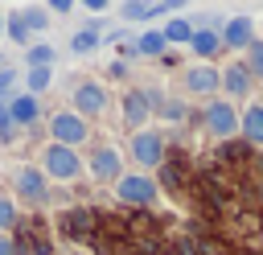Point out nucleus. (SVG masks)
I'll use <instances>...</instances> for the list:
<instances>
[{"label":"nucleus","instance_id":"f257e3e1","mask_svg":"<svg viewBox=\"0 0 263 255\" xmlns=\"http://www.w3.org/2000/svg\"><path fill=\"white\" fill-rule=\"evenodd\" d=\"M41 173L53 177V181H74V177H82V160H78L74 148H66V144H49L45 156H41Z\"/></svg>","mask_w":263,"mask_h":255},{"label":"nucleus","instance_id":"f03ea898","mask_svg":"<svg viewBox=\"0 0 263 255\" xmlns=\"http://www.w3.org/2000/svg\"><path fill=\"white\" fill-rule=\"evenodd\" d=\"M86 119L82 115H74V111H58L53 119H49V136H53V144H66V148H78L82 140H86Z\"/></svg>","mask_w":263,"mask_h":255},{"label":"nucleus","instance_id":"7ed1b4c3","mask_svg":"<svg viewBox=\"0 0 263 255\" xmlns=\"http://www.w3.org/2000/svg\"><path fill=\"white\" fill-rule=\"evenodd\" d=\"M115 197H119L123 206H148V202L156 197V185H152V177H144V173H123V177L115 181Z\"/></svg>","mask_w":263,"mask_h":255},{"label":"nucleus","instance_id":"20e7f679","mask_svg":"<svg viewBox=\"0 0 263 255\" xmlns=\"http://www.w3.org/2000/svg\"><path fill=\"white\" fill-rule=\"evenodd\" d=\"M132 160L144 165V169L160 165V160H164V136H160V132H148V128L132 132Z\"/></svg>","mask_w":263,"mask_h":255},{"label":"nucleus","instance_id":"39448f33","mask_svg":"<svg viewBox=\"0 0 263 255\" xmlns=\"http://www.w3.org/2000/svg\"><path fill=\"white\" fill-rule=\"evenodd\" d=\"M205 128H210V136H218V140H230V136L238 132V111L230 107V99H214V103L205 107Z\"/></svg>","mask_w":263,"mask_h":255},{"label":"nucleus","instance_id":"423d86ee","mask_svg":"<svg viewBox=\"0 0 263 255\" xmlns=\"http://www.w3.org/2000/svg\"><path fill=\"white\" fill-rule=\"evenodd\" d=\"M107 111V90L99 82H78L74 86V115H103Z\"/></svg>","mask_w":263,"mask_h":255},{"label":"nucleus","instance_id":"0eeeda50","mask_svg":"<svg viewBox=\"0 0 263 255\" xmlns=\"http://www.w3.org/2000/svg\"><path fill=\"white\" fill-rule=\"evenodd\" d=\"M16 193L29 197V202H45L49 197V177L37 165H21L16 169Z\"/></svg>","mask_w":263,"mask_h":255},{"label":"nucleus","instance_id":"6e6552de","mask_svg":"<svg viewBox=\"0 0 263 255\" xmlns=\"http://www.w3.org/2000/svg\"><path fill=\"white\" fill-rule=\"evenodd\" d=\"M90 173H95V181H119V177H123V156H119L111 144H103V148H95V156H90Z\"/></svg>","mask_w":263,"mask_h":255},{"label":"nucleus","instance_id":"1a4fd4ad","mask_svg":"<svg viewBox=\"0 0 263 255\" xmlns=\"http://www.w3.org/2000/svg\"><path fill=\"white\" fill-rule=\"evenodd\" d=\"M218 37H222L226 49H247V45L255 41V21H251V16H230Z\"/></svg>","mask_w":263,"mask_h":255},{"label":"nucleus","instance_id":"9d476101","mask_svg":"<svg viewBox=\"0 0 263 255\" xmlns=\"http://www.w3.org/2000/svg\"><path fill=\"white\" fill-rule=\"evenodd\" d=\"M251 82H255V78H251V70H247L242 62H234V66H226V70L218 74V86H222L230 99H247V95H251Z\"/></svg>","mask_w":263,"mask_h":255},{"label":"nucleus","instance_id":"9b49d317","mask_svg":"<svg viewBox=\"0 0 263 255\" xmlns=\"http://www.w3.org/2000/svg\"><path fill=\"white\" fill-rule=\"evenodd\" d=\"M148 115H152L148 90H127V95H123V123H127L132 132H140V128L148 123Z\"/></svg>","mask_w":263,"mask_h":255},{"label":"nucleus","instance_id":"f8f14e48","mask_svg":"<svg viewBox=\"0 0 263 255\" xmlns=\"http://www.w3.org/2000/svg\"><path fill=\"white\" fill-rule=\"evenodd\" d=\"M185 90H193V95H214V90H218V70L205 66V62L189 66V70H185Z\"/></svg>","mask_w":263,"mask_h":255},{"label":"nucleus","instance_id":"ddd939ff","mask_svg":"<svg viewBox=\"0 0 263 255\" xmlns=\"http://www.w3.org/2000/svg\"><path fill=\"white\" fill-rule=\"evenodd\" d=\"M8 103V115H12V128H25V123H33L37 119V95H8L4 99Z\"/></svg>","mask_w":263,"mask_h":255},{"label":"nucleus","instance_id":"4468645a","mask_svg":"<svg viewBox=\"0 0 263 255\" xmlns=\"http://www.w3.org/2000/svg\"><path fill=\"white\" fill-rule=\"evenodd\" d=\"M238 132H242L251 144H263V103H251V107L238 115Z\"/></svg>","mask_w":263,"mask_h":255},{"label":"nucleus","instance_id":"2eb2a0df","mask_svg":"<svg viewBox=\"0 0 263 255\" xmlns=\"http://www.w3.org/2000/svg\"><path fill=\"white\" fill-rule=\"evenodd\" d=\"M189 49L205 62V58H214L218 49H222V37L214 33V29H193V37H189Z\"/></svg>","mask_w":263,"mask_h":255},{"label":"nucleus","instance_id":"dca6fc26","mask_svg":"<svg viewBox=\"0 0 263 255\" xmlns=\"http://www.w3.org/2000/svg\"><path fill=\"white\" fill-rule=\"evenodd\" d=\"M164 45H189V37H193V25L185 21V16H173V21H164Z\"/></svg>","mask_w":263,"mask_h":255},{"label":"nucleus","instance_id":"f3484780","mask_svg":"<svg viewBox=\"0 0 263 255\" xmlns=\"http://www.w3.org/2000/svg\"><path fill=\"white\" fill-rule=\"evenodd\" d=\"M99 45H103L99 25H86V29H78V33L70 37V49H74V53H90V49H99Z\"/></svg>","mask_w":263,"mask_h":255},{"label":"nucleus","instance_id":"a211bd4d","mask_svg":"<svg viewBox=\"0 0 263 255\" xmlns=\"http://www.w3.org/2000/svg\"><path fill=\"white\" fill-rule=\"evenodd\" d=\"M132 49L144 53V58H156V53H164V33H160V29H148V33H140V41H136Z\"/></svg>","mask_w":263,"mask_h":255},{"label":"nucleus","instance_id":"6ab92c4d","mask_svg":"<svg viewBox=\"0 0 263 255\" xmlns=\"http://www.w3.org/2000/svg\"><path fill=\"white\" fill-rule=\"evenodd\" d=\"M49 82H53V70L49 66H29V74H25V95H41V90H49Z\"/></svg>","mask_w":263,"mask_h":255},{"label":"nucleus","instance_id":"aec40b11","mask_svg":"<svg viewBox=\"0 0 263 255\" xmlns=\"http://www.w3.org/2000/svg\"><path fill=\"white\" fill-rule=\"evenodd\" d=\"M148 16H160L156 0H127L123 4V21H148Z\"/></svg>","mask_w":263,"mask_h":255},{"label":"nucleus","instance_id":"412c9836","mask_svg":"<svg viewBox=\"0 0 263 255\" xmlns=\"http://www.w3.org/2000/svg\"><path fill=\"white\" fill-rule=\"evenodd\" d=\"M152 111H156V115H164L168 123L185 119V103H181V99H156V103H152Z\"/></svg>","mask_w":263,"mask_h":255},{"label":"nucleus","instance_id":"4be33fe9","mask_svg":"<svg viewBox=\"0 0 263 255\" xmlns=\"http://www.w3.org/2000/svg\"><path fill=\"white\" fill-rule=\"evenodd\" d=\"M242 66L251 70V78H263V41H259V37L247 45V62H242Z\"/></svg>","mask_w":263,"mask_h":255},{"label":"nucleus","instance_id":"5701e85b","mask_svg":"<svg viewBox=\"0 0 263 255\" xmlns=\"http://www.w3.org/2000/svg\"><path fill=\"white\" fill-rule=\"evenodd\" d=\"M21 16H25L29 33H45V29H49V12H45V8H21Z\"/></svg>","mask_w":263,"mask_h":255},{"label":"nucleus","instance_id":"b1692460","mask_svg":"<svg viewBox=\"0 0 263 255\" xmlns=\"http://www.w3.org/2000/svg\"><path fill=\"white\" fill-rule=\"evenodd\" d=\"M53 58H58V49H53V45H45V41L29 45V66H53Z\"/></svg>","mask_w":263,"mask_h":255},{"label":"nucleus","instance_id":"393cba45","mask_svg":"<svg viewBox=\"0 0 263 255\" xmlns=\"http://www.w3.org/2000/svg\"><path fill=\"white\" fill-rule=\"evenodd\" d=\"M4 33H8L12 41H29V25H25V16H21V12L4 16Z\"/></svg>","mask_w":263,"mask_h":255},{"label":"nucleus","instance_id":"a878e982","mask_svg":"<svg viewBox=\"0 0 263 255\" xmlns=\"http://www.w3.org/2000/svg\"><path fill=\"white\" fill-rule=\"evenodd\" d=\"M66 226H70V234H86L90 214H86V210H78V214H70V218H66Z\"/></svg>","mask_w":263,"mask_h":255},{"label":"nucleus","instance_id":"bb28decb","mask_svg":"<svg viewBox=\"0 0 263 255\" xmlns=\"http://www.w3.org/2000/svg\"><path fill=\"white\" fill-rule=\"evenodd\" d=\"M16 222V206H12V197H0V230H8Z\"/></svg>","mask_w":263,"mask_h":255},{"label":"nucleus","instance_id":"cd10ccee","mask_svg":"<svg viewBox=\"0 0 263 255\" xmlns=\"http://www.w3.org/2000/svg\"><path fill=\"white\" fill-rule=\"evenodd\" d=\"M12 82H16V70H0V99H8V90H12Z\"/></svg>","mask_w":263,"mask_h":255},{"label":"nucleus","instance_id":"c85d7f7f","mask_svg":"<svg viewBox=\"0 0 263 255\" xmlns=\"http://www.w3.org/2000/svg\"><path fill=\"white\" fill-rule=\"evenodd\" d=\"M0 136H12V115H8V103L0 99Z\"/></svg>","mask_w":263,"mask_h":255},{"label":"nucleus","instance_id":"c756f323","mask_svg":"<svg viewBox=\"0 0 263 255\" xmlns=\"http://www.w3.org/2000/svg\"><path fill=\"white\" fill-rule=\"evenodd\" d=\"M74 0H45V12H70Z\"/></svg>","mask_w":263,"mask_h":255},{"label":"nucleus","instance_id":"7c9ffc66","mask_svg":"<svg viewBox=\"0 0 263 255\" xmlns=\"http://www.w3.org/2000/svg\"><path fill=\"white\" fill-rule=\"evenodd\" d=\"M74 4H82V8H90V12H107V8H111V0H74Z\"/></svg>","mask_w":263,"mask_h":255},{"label":"nucleus","instance_id":"2f4dec72","mask_svg":"<svg viewBox=\"0 0 263 255\" xmlns=\"http://www.w3.org/2000/svg\"><path fill=\"white\" fill-rule=\"evenodd\" d=\"M189 0H156V12H173V8H185Z\"/></svg>","mask_w":263,"mask_h":255},{"label":"nucleus","instance_id":"473e14b6","mask_svg":"<svg viewBox=\"0 0 263 255\" xmlns=\"http://www.w3.org/2000/svg\"><path fill=\"white\" fill-rule=\"evenodd\" d=\"M0 255H16V247H12V243H8L4 234H0Z\"/></svg>","mask_w":263,"mask_h":255},{"label":"nucleus","instance_id":"72a5a7b5","mask_svg":"<svg viewBox=\"0 0 263 255\" xmlns=\"http://www.w3.org/2000/svg\"><path fill=\"white\" fill-rule=\"evenodd\" d=\"M0 33H4V12H0Z\"/></svg>","mask_w":263,"mask_h":255}]
</instances>
